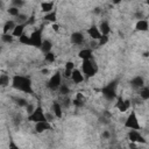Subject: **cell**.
<instances>
[{
  "instance_id": "cell-42",
  "label": "cell",
  "mask_w": 149,
  "mask_h": 149,
  "mask_svg": "<svg viewBox=\"0 0 149 149\" xmlns=\"http://www.w3.org/2000/svg\"><path fill=\"white\" fill-rule=\"evenodd\" d=\"M147 3H148V5H149V0H147Z\"/></svg>"
},
{
  "instance_id": "cell-21",
  "label": "cell",
  "mask_w": 149,
  "mask_h": 149,
  "mask_svg": "<svg viewBox=\"0 0 149 149\" xmlns=\"http://www.w3.org/2000/svg\"><path fill=\"white\" fill-rule=\"evenodd\" d=\"M51 48H52V44H51V42H50V41L45 40V41H43V42H42V45H41V50H42L44 54L49 52V51L51 50Z\"/></svg>"
},
{
  "instance_id": "cell-16",
  "label": "cell",
  "mask_w": 149,
  "mask_h": 149,
  "mask_svg": "<svg viewBox=\"0 0 149 149\" xmlns=\"http://www.w3.org/2000/svg\"><path fill=\"white\" fill-rule=\"evenodd\" d=\"M23 29H24V24H23V23L16 24L15 28L13 29V31H12V35H13L14 37H20V36L23 34Z\"/></svg>"
},
{
  "instance_id": "cell-20",
  "label": "cell",
  "mask_w": 149,
  "mask_h": 149,
  "mask_svg": "<svg viewBox=\"0 0 149 149\" xmlns=\"http://www.w3.org/2000/svg\"><path fill=\"white\" fill-rule=\"evenodd\" d=\"M99 30L101 31L102 35H108L109 31H111V29H109V24H108L106 21H102V22L100 23V26H99Z\"/></svg>"
},
{
  "instance_id": "cell-3",
  "label": "cell",
  "mask_w": 149,
  "mask_h": 149,
  "mask_svg": "<svg viewBox=\"0 0 149 149\" xmlns=\"http://www.w3.org/2000/svg\"><path fill=\"white\" fill-rule=\"evenodd\" d=\"M116 85H118V81L116 80H113V81H111L108 85H106L105 87H102L101 88V93H102V95L106 98V99H108V100H112V99H114L115 98V95H116Z\"/></svg>"
},
{
  "instance_id": "cell-1",
  "label": "cell",
  "mask_w": 149,
  "mask_h": 149,
  "mask_svg": "<svg viewBox=\"0 0 149 149\" xmlns=\"http://www.w3.org/2000/svg\"><path fill=\"white\" fill-rule=\"evenodd\" d=\"M12 86L19 91L22 92H27V93H33V88H31V80L28 77H23V76H14L12 79Z\"/></svg>"
},
{
  "instance_id": "cell-28",
  "label": "cell",
  "mask_w": 149,
  "mask_h": 149,
  "mask_svg": "<svg viewBox=\"0 0 149 149\" xmlns=\"http://www.w3.org/2000/svg\"><path fill=\"white\" fill-rule=\"evenodd\" d=\"M13 38H14V36H13V35H9L8 33H7V34H5V33H2V36H1V40H2L3 42H7V43H10V42H13Z\"/></svg>"
},
{
  "instance_id": "cell-11",
  "label": "cell",
  "mask_w": 149,
  "mask_h": 149,
  "mask_svg": "<svg viewBox=\"0 0 149 149\" xmlns=\"http://www.w3.org/2000/svg\"><path fill=\"white\" fill-rule=\"evenodd\" d=\"M115 107L120 111V112H126L129 107H130V101L129 100H123L122 98H119Z\"/></svg>"
},
{
  "instance_id": "cell-14",
  "label": "cell",
  "mask_w": 149,
  "mask_h": 149,
  "mask_svg": "<svg viewBox=\"0 0 149 149\" xmlns=\"http://www.w3.org/2000/svg\"><path fill=\"white\" fill-rule=\"evenodd\" d=\"M148 28H149V24H148V21H146V20L137 21V23L135 26V29L139 30V31H147Z\"/></svg>"
},
{
  "instance_id": "cell-35",
  "label": "cell",
  "mask_w": 149,
  "mask_h": 149,
  "mask_svg": "<svg viewBox=\"0 0 149 149\" xmlns=\"http://www.w3.org/2000/svg\"><path fill=\"white\" fill-rule=\"evenodd\" d=\"M16 101H17V105H20V106H27V101L24 99H22V98L16 99Z\"/></svg>"
},
{
  "instance_id": "cell-32",
  "label": "cell",
  "mask_w": 149,
  "mask_h": 149,
  "mask_svg": "<svg viewBox=\"0 0 149 149\" xmlns=\"http://www.w3.org/2000/svg\"><path fill=\"white\" fill-rule=\"evenodd\" d=\"M59 93L61 94H68L69 93V87L66 85H61L59 86Z\"/></svg>"
},
{
  "instance_id": "cell-39",
  "label": "cell",
  "mask_w": 149,
  "mask_h": 149,
  "mask_svg": "<svg viewBox=\"0 0 149 149\" xmlns=\"http://www.w3.org/2000/svg\"><path fill=\"white\" fill-rule=\"evenodd\" d=\"M34 109H35V108H33V106H31V105H27V111H28L29 113H31Z\"/></svg>"
},
{
  "instance_id": "cell-9",
  "label": "cell",
  "mask_w": 149,
  "mask_h": 149,
  "mask_svg": "<svg viewBox=\"0 0 149 149\" xmlns=\"http://www.w3.org/2000/svg\"><path fill=\"white\" fill-rule=\"evenodd\" d=\"M51 129H52V127H51V125L49 123L48 120L41 121V122H36V125H35V130L37 133H43L45 130H51Z\"/></svg>"
},
{
  "instance_id": "cell-15",
  "label": "cell",
  "mask_w": 149,
  "mask_h": 149,
  "mask_svg": "<svg viewBox=\"0 0 149 149\" xmlns=\"http://www.w3.org/2000/svg\"><path fill=\"white\" fill-rule=\"evenodd\" d=\"M130 85L134 87V88H140L143 86V78L140 77V76H136L134 77L132 80H130Z\"/></svg>"
},
{
  "instance_id": "cell-2",
  "label": "cell",
  "mask_w": 149,
  "mask_h": 149,
  "mask_svg": "<svg viewBox=\"0 0 149 149\" xmlns=\"http://www.w3.org/2000/svg\"><path fill=\"white\" fill-rule=\"evenodd\" d=\"M28 120L29 121H31V122H41V121H45V120H48L47 119V115L44 114V111H43V108H42V106H37L29 115H28Z\"/></svg>"
},
{
  "instance_id": "cell-27",
  "label": "cell",
  "mask_w": 149,
  "mask_h": 149,
  "mask_svg": "<svg viewBox=\"0 0 149 149\" xmlns=\"http://www.w3.org/2000/svg\"><path fill=\"white\" fill-rule=\"evenodd\" d=\"M8 84H9V77L7 74H1V77H0V85L2 87H6Z\"/></svg>"
},
{
  "instance_id": "cell-12",
  "label": "cell",
  "mask_w": 149,
  "mask_h": 149,
  "mask_svg": "<svg viewBox=\"0 0 149 149\" xmlns=\"http://www.w3.org/2000/svg\"><path fill=\"white\" fill-rule=\"evenodd\" d=\"M71 79L73 80V83H74V84H79V83H81V81L84 80V76H83V73H81L79 70L73 69V70H72Z\"/></svg>"
},
{
  "instance_id": "cell-18",
  "label": "cell",
  "mask_w": 149,
  "mask_h": 149,
  "mask_svg": "<svg viewBox=\"0 0 149 149\" xmlns=\"http://www.w3.org/2000/svg\"><path fill=\"white\" fill-rule=\"evenodd\" d=\"M84 104H85V98H84V95H83L81 93H77L76 98L73 99V105L77 106V107H81V106H84Z\"/></svg>"
},
{
  "instance_id": "cell-34",
  "label": "cell",
  "mask_w": 149,
  "mask_h": 149,
  "mask_svg": "<svg viewBox=\"0 0 149 149\" xmlns=\"http://www.w3.org/2000/svg\"><path fill=\"white\" fill-rule=\"evenodd\" d=\"M65 69H66V70H71V71H72V70L74 69V64H73L72 62H66V63H65Z\"/></svg>"
},
{
  "instance_id": "cell-36",
  "label": "cell",
  "mask_w": 149,
  "mask_h": 149,
  "mask_svg": "<svg viewBox=\"0 0 149 149\" xmlns=\"http://www.w3.org/2000/svg\"><path fill=\"white\" fill-rule=\"evenodd\" d=\"M64 76H65V78H71V76H72V71L65 69V71H64Z\"/></svg>"
},
{
  "instance_id": "cell-38",
  "label": "cell",
  "mask_w": 149,
  "mask_h": 149,
  "mask_svg": "<svg viewBox=\"0 0 149 149\" xmlns=\"http://www.w3.org/2000/svg\"><path fill=\"white\" fill-rule=\"evenodd\" d=\"M52 29H54L55 31H58V30H59V26H58L57 23L54 22V24H52Z\"/></svg>"
},
{
  "instance_id": "cell-41",
  "label": "cell",
  "mask_w": 149,
  "mask_h": 149,
  "mask_svg": "<svg viewBox=\"0 0 149 149\" xmlns=\"http://www.w3.org/2000/svg\"><path fill=\"white\" fill-rule=\"evenodd\" d=\"M112 2H113V3H115V5H118V3H120V2H121V0H112Z\"/></svg>"
},
{
  "instance_id": "cell-5",
  "label": "cell",
  "mask_w": 149,
  "mask_h": 149,
  "mask_svg": "<svg viewBox=\"0 0 149 149\" xmlns=\"http://www.w3.org/2000/svg\"><path fill=\"white\" fill-rule=\"evenodd\" d=\"M125 127L126 128H129V129H135V130H139L141 128L135 112H130V114L127 116L126 122H125Z\"/></svg>"
},
{
  "instance_id": "cell-33",
  "label": "cell",
  "mask_w": 149,
  "mask_h": 149,
  "mask_svg": "<svg viewBox=\"0 0 149 149\" xmlns=\"http://www.w3.org/2000/svg\"><path fill=\"white\" fill-rule=\"evenodd\" d=\"M23 0H13V5H14V7H17V8H20L21 6H23Z\"/></svg>"
},
{
  "instance_id": "cell-37",
  "label": "cell",
  "mask_w": 149,
  "mask_h": 149,
  "mask_svg": "<svg viewBox=\"0 0 149 149\" xmlns=\"http://www.w3.org/2000/svg\"><path fill=\"white\" fill-rule=\"evenodd\" d=\"M16 17H17V19H19V21H21V22H22V21H26V20L28 19V17H27L26 15H23V14H19Z\"/></svg>"
},
{
  "instance_id": "cell-10",
  "label": "cell",
  "mask_w": 149,
  "mask_h": 149,
  "mask_svg": "<svg viewBox=\"0 0 149 149\" xmlns=\"http://www.w3.org/2000/svg\"><path fill=\"white\" fill-rule=\"evenodd\" d=\"M87 34L90 35L91 38H93V40H98V41H99V38L102 36L101 31H100L99 28L95 27V26H92L91 28H88V29H87Z\"/></svg>"
},
{
  "instance_id": "cell-25",
  "label": "cell",
  "mask_w": 149,
  "mask_h": 149,
  "mask_svg": "<svg viewBox=\"0 0 149 149\" xmlns=\"http://www.w3.org/2000/svg\"><path fill=\"white\" fill-rule=\"evenodd\" d=\"M19 42L21 44H26V45H30V36L28 35H24L22 34L20 37H19Z\"/></svg>"
},
{
  "instance_id": "cell-23",
  "label": "cell",
  "mask_w": 149,
  "mask_h": 149,
  "mask_svg": "<svg viewBox=\"0 0 149 149\" xmlns=\"http://www.w3.org/2000/svg\"><path fill=\"white\" fill-rule=\"evenodd\" d=\"M15 26H16V24L14 23V21H12V20H10V21H7V22L5 23V26H3V33L7 34L9 30H13V29L15 28Z\"/></svg>"
},
{
  "instance_id": "cell-26",
  "label": "cell",
  "mask_w": 149,
  "mask_h": 149,
  "mask_svg": "<svg viewBox=\"0 0 149 149\" xmlns=\"http://www.w3.org/2000/svg\"><path fill=\"white\" fill-rule=\"evenodd\" d=\"M140 97L143 100H148L149 99V87H142V90L140 91Z\"/></svg>"
},
{
  "instance_id": "cell-22",
  "label": "cell",
  "mask_w": 149,
  "mask_h": 149,
  "mask_svg": "<svg viewBox=\"0 0 149 149\" xmlns=\"http://www.w3.org/2000/svg\"><path fill=\"white\" fill-rule=\"evenodd\" d=\"M52 7H54V3L52 2H42V5H41L42 12H44L45 14L52 12Z\"/></svg>"
},
{
  "instance_id": "cell-29",
  "label": "cell",
  "mask_w": 149,
  "mask_h": 149,
  "mask_svg": "<svg viewBox=\"0 0 149 149\" xmlns=\"http://www.w3.org/2000/svg\"><path fill=\"white\" fill-rule=\"evenodd\" d=\"M44 59H45V62L52 63V62L55 61V55H54L51 51H49V52H47V54H45V57H44Z\"/></svg>"
},
{
  "instance_id": "cell-40",
  "label": "cell",
  "mask_w": 149,
  "mask_h": 149,
  "mask_svg": "<svg viewBox=\"0 0 149 149\" xmlns=\"http://www.w3.org/2000/svg\"><path fill=\"white\" fill-rule=\"evenodd\" d=\"M102 136H104V137H109V133H107V132H105V133L102 134Z\"/></svg>"
},
{
  "instance_id": "cell-31",
  "label": "cell",
  "mask_w": 149,
  "mask_h": 149,
  "mask_svg": "<svg viewBox=\"0 0 149 149\" xmlns=\"http://www.w3.org/2000/svg\"><path fill=\"white\" fill-rule=\"evenodd\" d=\"M108 42V35H102L100 38H99V45H104Z\"/></svg>"
},
{
  "instance_id": "cell-30",
  "label": "cell",
  "mask_w": 149,
  "mask_h": 149,
  "mask_svg": "<svg viewBox=\"0 0 149 149\" xmlns=\"http://www.w3.org/2000/svg\"><path fill=\"white\" fill-rule=\"evenodd\" d=\"M8 13L12 15V16H17L19 14H20V12H19V8L17 7H10L9 9H8Z\"/></svg>"
},
{
  "instance_id": "cell-8",
  "label": "cell",
  "mask_w": 149,
  "mask_h": 149,
  "mask_svg": "<svg viewBox=\"0 0 149 149\" xmlns=\"http://www.w3.org/2000/svg\"><path fill=\"white\" fill-rule=\"evenodd\" d=\"M128 139L130 140V142H140V143H146V140L144 137L135 129L130 130L129 134H128Z\"/></svg>"
},
{
  "instance_id": "cell-17",
  "label": "cell",
  "mask_w": 149,
  "mask_h": 149,
  "mask_svg": "<svg viewBox=\"0 0 149 149\" xmlns=\"http://www.w3.org/2000/svg\"><path fill=\"white\" fill-rule=\"evenodd\" d=\"M84 41V36L80 33H73L71 35V42L73 44H81Z\"/></svg>"
},
{
  "instance_id": "cell-24",
  "label": "cell",
  "mask_w": 149,
  "mask_h": 149,
  "mask_svg": "<svg viewBox=\"0 0 149 149\" xmlns=\"http://www.w3.org/2000/svg\"><path fill=\"white\" fill-rule=\"evenodd\" d=\"M56 17H57V14H56L55 10H52V12H50V13H47V14L44 15V20L51 21V22H56Z\"/></svg>"
},
{
  "instance_id": "cell-19",
  "label": "cell",
  "mask_w": 149,
  "mask_h": 149,
  "mask_svg": "<svg viewBox=\"0 0 149 149\" xmlns=\"http://www.w3.org/2000/svg\"><path fill=\"white\" fill-rule=\"evenodd\" d=\"M52 112L56 115V118H62V107L57 101H54L52 104Z\"/></svg>"
},
{
  "instance_id": "cell-13",
  "label": "cell",
  "mask_w": 149,
  "mask_h": 149,
  "mask_svg": "<svg viewBox=\"0 0 149 149\" xmlns=\"http://www.w3.org/2000/svg\"><path fill=\"white\" fill-rule=\"evenodd\" d=\"M78 57L83 61H87V59H91L92 58V51L91 49H83L79 51L78 54Z\"/></svg>"
},
{
  "instance_id": "cell-4",
  "label": "cell",
  "mask_w": 149,
  "mask_h": 149,
  "mask_svg": "<svg viewBox=\"0 0 149 149\" xmlns=\"http://www.w3.org/2000/svg\"><path fill=\"white\" fill-rule=\"evenodd\" d=\"M81 71L84 72V74H85L87 78L93 77V76L97 73V65H95L94 62H92L91 59L83 61V63H81Z\"/></svg>"
},
{
  "instance_id": "cell-6",
  "label": "cell",
  "mask_w": 149,
  "mask_h": 149,
  "mask_svg": "<svg viewBox=\"0 0 149 149\" xmlns=\"http://www.w3.org/2000/svg\"><path fill=\"white\" fill-rule=\"evenodd\" d=\"M42 42V29H37L30 35V45L35 48H41Z\"/></svg>"
},
{
  "instance_id": "cell-7",
  "label": "cell",
  "mask_w": 149,
  "mask_h": 149,
  "mask_svg": "<svg viewBox=\"0 0 149 149\" xmlns=\"http://www.w3.org/2000/svg\"><path fill=\"white\" fill-rule=\"evenodd\" d=\"M61 79H62V77H61V73L59 72H56L51 78H50V80L48 81V87L50 88V90H57V88H59V86H61Z\"/></svg>"
}]
</instances>
